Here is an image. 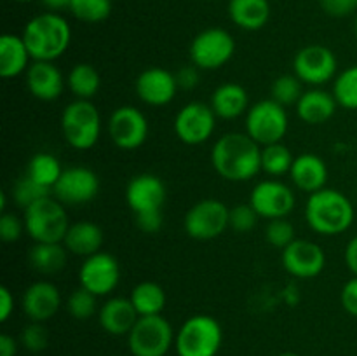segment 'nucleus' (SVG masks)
I'll list each match as a JSON object with an SVG mask.
<instances>
[{
	"label": "nucleus",
	"instance_id": "obj_1",
	"mask_svg": "<svg viewBox=\"0 0 357 356\" xmlns=\"http://www.w3.org/2000/svg\"><path fill=\"white\" fill-rule=\"evenodd\" d=\"M211 164L229 181H248L261 171V145L248 133H225L211 149Z\"/></svg>",
	"mask_w": 357,
	"mask_h": 356
},
{
	"label": "nucleus",
	"instance_id": "obj_2",
	"mask_svg": "<svg viewBox=\"0 0 357 356\" xmlns=\"http://www.w3.org/2000/svg\"><path fill=\"white\" fill-rule=\"evenodd\" d=\"M21 37L33 61H56L70 47L72 28L59 14L42 13L28 21Z\"/></svg>",
	"mask_w": 357,
	"mask_h": 356
},
{
	"label": "nucleus",
	"instance_id": "obj_3",
	"mask_svg": "<svg viewBox=\"0 0 357 356\" xmlns=\"http://www.w3.org/2000/svg\"><path fill=\"white\" fill-rule=\"evenodd\" d=\"M354 206L344 192L337 188H321L309 195L305 220L314 232L321 236H338L351 229L354 222Z\"/></svg>",
	"mask_w": 357,
	"mask_h": 356
},
{
	"label": "nucleus",
	"instance_id": "obj_4",
	"mask_svg": "<svg viewBox=\"0 0 357 356\" xmlns=\"http://www.w3.org/2000/svg\"><path fill=\"white\" fill-rule=\"evenodd\" d=\"M24 229L35 243H63L70 227L66 206L54 195L40 199L24 209Z\"/></svg>",
	"mask_w": 357,
	"mask_h": 356
},
{
	"label": "nucleus",
	"instance_id": "obj_5",
	"mask_svg": "<svg viewBox=\"0 0 357 356\" xmlns=\"http://www.w3.org/2000/svg\"><path fill=\"white\" fill-rule=\"evenodd\" d=\"M223 342L218 320L208 314H195L185 320L174 337L178 356H216Z\"/></svg>",
	"mask_w": 357,
	"mask_h": 356
},
{
	"label": "nucleus",
	"instance_id": "obj_6",
	"mask_svg": "<svg viewBox=\"0 0 357 356\" xmlns=\"http://www.w3.org/2000/svg\"><path fill=\"white\" fill-rule=\"evenodd\" d=\"M61 131L75 150H89L101 135V115L91 100H73L61 114Z\"/></svg>",
	"mask_w": 357,
	"mask_h": 356
},
{
	"label": "nucleus",
	"instance_id": "obj_7",
	"mask_svg": "<svg viewBox=\"0 0 357 356\" xmlns=\"http://www.w3.org/2000/svg\"><path fill=\"white\" fill-rule=\"evenodd\" d=\"M246 133L261 147L282 142L288 133L289 119L288 112L282 105L268 100H260L250 107L246 112Z\"/></svg>",
	"mask_w": 357,
	"mask_h": 356
},
{
	"label": "nucleus",
	"instance_id": "obj_8",
	"mask_svg": "<svg viewBox=\"0 0 357 356\" xmlns=\"http://www.w3.org/2000/svg\"><path fill=\"white\" fill-rule=\"evenodd\" d=\"M176 332L162 314L139 316L128 335L132 356H166L174 348Z\"/></svg>",
	"mask_w": 357,
	"mask_h": 356
},
{
	"label": "nucleus",
	"instance_id": "obj_9",
	"mask_svg": "<svg viewBox=\"0 0 357 356\" xmlns=\"http://www.w3.org/2000/svg\"><path fill=\"white\" fill-rule=\"evenodd\" d=\"M188 52L192 65L199 70H218L232 59L236 52V40L223 28H206L195 35Z\"/></svg>",
	"mask_w": 357,
	"mask_h": 356
},
{
	"label": "nucleus",
	"instance_id": "obj_10",
	"mask_svg": "<svg viewBox=\"0 0 357 356\" xmlns=\"http://www.w3.org/2000/svg\"><path fill=\"white\" fill-rule=\"evenodd\" d=\"M230 208L218 199H202L190 206L183 220L185 232L197 241H211L229 229Z\"/></svg>",
	"mask_w": 357,
	"mask_h": 356
},
{
	"label": "nucleus",
	"instance_id": "obj_11",
	"mask_svg": "<svg viewBox=\"0 0 357 356\" xmlns=\"http://www.w3.org/2000/svg\"><path fill=\"white\" fill-rule=\"evenodd\" d=\"M338 61L330 47L321 44H310L300 49L293 58V72L309 86H323L337 77Z\"/></svg>",
	"mask_w": 357,
	"mask_h": 356
},
{
	"label": "nucleus",
	"instance_id": "obj_12",
	"mask_svg": "<svg viewBox=\"0 0 357 356\" xmlns=\"http://www.w3.org/2000/svg\"><path fill=\"white\" fill-rule=\"evenodd\" d=\"M216 114L211 105L202 101H190L174 117V135L187 145H202L213 136L216 129Z\"/></svg>",
	"mask_w": 357,
	"mask_h": 356
},
{
	"label": "nucleus",
	"instance_id": "obj_13",
	"mask_svg": "<svg viewBox=\"0 0 357 356\" xmlns=\"http://www.w3.org/2000/svg\"><path fill=\"white\" fill-rule=\"evenodd\" d=\"M108 135L119 149L136 150L149 138V121L139 108L122 105L108 119Z\"/></svg>",
	"mask_w": 357,
	"mask_h": 356
},
{
	"label": "nucleus",
	"instance_id": "obj_14",
	"mask_svg": "<svg viewBox=\"0 0 357 356\" xmlns=\"http://www.w3.org/2000/svg\"><path fill=\"white\" fill-rule=\"evenodd\" d=\"M295 192L291 187L274 178L258 181L250 195V205L255 212L260 215V218L267 220L286 218L295 208Z\"/></svg>",
	"mask_w": 357,
	"mask_h": 356
},
{
	"label": "nucleus",
	"instance_id": "obj_15",
	"mask_svg": "<svg viewBox=\"0 0 357 356\" xmlns=\"http://www.w3.org/2000/svg\"><path fill=\"white\" fill-rule=\"evenodd\" d=\"M100 192V178L86 166H72L63 170L52 188V195L65 206H80L93 201Z\"/></svg>",
	"mask_w": 357,
	"mask_h": 356
},
{
	"label": "nucleus",
	"instance_id": "obj_16",
	"mask_svg": "<svg viewBox=\"0 0 357 356\" xmlns=\"http://www.w3.org/2000/svg\"><path fill=\"white\" fill-rule=\"evenodd\" d=\"M121 281V265L114 255L98 251L84 258L79 267V283L94 295H110Z\"/></svg>",
	"mask_w": 357,
	"mask_h": 356
},
{
	"label": "nucleus",
	"instance_id": "obj_17",
	"mask_svg": "<svg viewBox=\"0 0 357 356\" xmlns=\"http://www.w3.org/2000/svg\"><path fill=\"white\" fill-rule=\"evenodd\" d=\"M282 265L289 274L298 279L316 278L324 271L326 253L314 241L296 237L282 250Z\"/></svg>",
	"mask_w": 357,
	"mask_h": 356
},
{
	"label": "nucleus",
	"instance_id": "obj_18",
	"mask_svg": "<svg viewBox=\"0 0 357 356\" xmlns=\"http://www.w3.org/2000/svg\"><path fill=\"white\" fill-rule=\"evenodd\" d=\"M135 89L143 103L150 107H164L174 100L180 87L174 73L160 66H150L139 73L135 82Z\"/></svg>",
	"mask_w": 357,
	"mask_h": 356
},
{
	"label": "nucleus",
	"instance_id": "obj_19",
	"mask_svg": "<svg viewBox=\"0 0 357 356\" xmlns=\"http://www.w3.org/2000/svg\"><path fill=\"white\" fill-rule=\"evenodd\" d=\"M61 293L51 281H35L28 286L21 297V307L30 321L45 323L51 320L61 307Z\"/></svg>",
	"mask_w": 357,
	"mask_h": 356
},
{
	"label": "nucleus",
	"instance_id": "obj_20",
	"mask_svg": "<svg viewBox=\"0 0 357 356\" xmlns=\"http://www.w3.org/2000/svg\"><path fill=\"white\" fill-rule=\"evenodd\" d=\"M166 198V185L157 175L152 173L136 175L129 180L128 187H126V201H128L132 213L162 209Z\"/></svg>",
	"mask_w": 357,
	"mask_h": 356
},
{
	"label": "nucleus",
	"instance_id": "obj_21",
	"mask_svg": "<svg viewBox=\"0 0 357 356\" xmlns=\"http://www.w3.org/2000/svg\"><path fill=\"white\" fill-rule=\"evenodd\" d=\"M24 77L28 91L40 101L58 100L66 86V79L54 61H33Z\"/></svg>",
	"mask_w": 357,
	"mask_h": 356
},
{
	"label": "nucleus",
	"instance_id": "obj_22",
	"mask_svg": "<svg viewBox=\"0 0 357 356\" xmlns=\"http://www.w3.org/2000/svg\"><path fill=\"white\" fill-rule=\"evenodd\" d=\"M138 318V311L135 309L129 297L128 299L126 297H112L98 311V320H100L101 328L107 334L115 335V337L129 335Z\"/></svg>",
	"mask_w": 357,
	"mask_h": 356
},
{
	"label": "nucleus",
	"instance_id": "obj_23",
	"mask_svg": "<svg viewBox=\"0 0 357 356\" xmlns=\"http://www.w3.org/2000/svg\"><path fill=\"white\" fill-rule=\"evenodd\" d=\"M289 178L298 191L309 192L310 195L326 187L328 166L316 154H302L293 161Z\"/></svg>",
	"mask_w": 357,
	"mask_h": 356
},
{
	"label": "nucleus",
	"instance_id": "obj_24",
	"mask_svg": "<svg viewBox=\"0 0 357 356\" xmlns=\"http://www.w3.org/2000/svg\"><path fill=\"white\" fill-rule=\"evenodd\" d=\"M338 103L333 93L314 87V89L303 91L302 98L296 103V115L300 121L310 126H319L330 121L337 112Z\"/></svg>",
	"mask_w": 357,
	"mask_h": 356
},
{
	"label": "nucleus",
	"instance_id": "obj_25",
	"mask_svg": "<svg viewBox=\"0 0 357 356\" xmlns=\"http://www.w3.org/2000/svg\"><path fill=\"white\" fill-rule=\"evenodd\" d=\"M63 244L68 250V253L77 257H91V255L101 251L103 244V230L98 223L91 220H79V222L70 223Z\"/></svg>",
	"mask_w": 357,
	"mask_h": 356
},
{
	"label": "nucleus",
	"instance_id": "obj_26",
	"mask_svg": "<svg viewBox=\"0 0 357 356\" xmlns=\"http://www.w3.org/2000/svg\"><path fill=\"white\" fill-rule=\"evenodd\" d=\"M211 108L216 117L237 119L250 110V94L237 82L220 84L211 96Z\"/></svg>",
	"mask_w": 357,
	"mask_h": 356
},
{
	"label": "nucleus",
	"instance_id": "obj_27",
	"mask_svg": "<svg viewBox=\"0 0 357 356\" xmlns=\"http://www.w3.org/2000/svg\"><path fill=\"white\" fill-rule=\"evenodd\" d=\"M30 59V51L23 37L14 34L0 37V75L3 79H14L21 73H26Z\"/></svg>",
	"mask_w": 357,
	"mask_h": 356
},
{
	"label": "nucleus",
	"instance_id": "obj_28",
	"mask_svg": "<svg viewBox=\"0 0 357 356\" xmlns=\"http://www.w3.org/2000/svg\"><path fill=\"white\" fill-rule=\"evenodd\" d=\"M229 16L241 30H261L271 17V3L268 0H230Z\"/></svg>",
	"mask_w": 357,
	"mask_h": 356
},
{
	"label": "nucleus",
	"instance_id": "obj_29",
	"mask_svg": "<svg viewBox=\"0 0 357 356\" xmlns=\"http://www.w3.org/2000/svg\"><path fill=\"white\" fill-rule=\"evenodd\" d=\"M68 250L63 243H35L28 253L31 267L44 276L58 274L65 269Z\"/></svg>",
	"mask_w": 357,
	"mask_h": 356
},
{
	"label": "nucleus",
	"instance_id": "obj_30",
	"mask_svg": "<svg viewBox=\"0 0 357 356\" xmlns=\"http://www.w3.org/2000/svg\"><path fill=\"white\" fill-rule=\"evenodd\" d=\"M66 87L75 100H93L101 87V75L91 63H77L66 75Z\"/></svg>",
	"mask_w": 357,
	"mask_h": 356
},
{
	"label": "nucleus",
	"instance_id": "obj_31",
	"mask_svg": "<svg viewBox=\"0 0 357 356\" xmlns=\"http://www.w3.org/2000/svg\"><path fill=\"white\" fill-rule=\"evenodd\" d=\"M132 306L138 311L139 316H155L162 314L166 307L167 297L162 286L155 281H142L132 288L131 295Z\"/></svg>",
	"mask_w": 357,
	"mask_h": 356
},
{
	"label": "nucleus",
	"instance_id": "obj_32",
	"mask_svg": "<svg viewBox=\"0 0 357 356\" xmlns=\"http://www.w3.org/2000/svg\"><path fill=\"white\" fill-rule=\"evenodd\" d=\"M61 173V163H59L58 157L49 152H38L28 161L26 177H30L31 180L40 184L42 187L49 188V191L54 188L56 181L59 180Z\"/></svg>",
	"mask_w": 357,
	"mask_h": 356
},
{
	"label": "nucleus",
	"instance_id": "obj_33",
	"mask_svg": "<svg viewBox=\"0 0 357 356\" xmlns=\"http://www.w3.org/2000/svg\"><path fill=\"white\" fill-rule=\"evenodd\" d=\"M293 161H295V157H293L291 150L282 142L261 147V171H265L268 177L289 175Z\"/></svg>",
	"mask_w": 357,
	"mask_h": 356
},
{
	"label": "nucleus",
	"instance_id": "obj_34",
	"mask_svg": "<svg viewBox=\"0 0 357 356\" xmlns=\"http://www.w3.org/2000/svg\"><path fill=\"white\" fill-rule=\"evenodd\" d=\"M333 96L338 107L357 110V65L349 66L335 77Z\"/></svg>",
	"mask_w": 357,
	"mask_h": 356
},
{
	"label": "nucleus",
	"instance_id": "obj_35",
	"mask_svg": "<svg viewBox=\"0 0 357 356\" xmlns=\"http://www.w3.org/2000/svg\"><path fill=\"white\" fill-rule=\"evenodd\" d=\"M302 80L295 75V73H284V75L278 77L272 82L271 94L272 100L278 101L282 107H289V105H296L302 98Z\"/></svg>",
	"mask_w": 357,
	"mask_h": 356
},
{
	"label": "nucleus",
	"instance_id": "obj_36",
	"mask_svg": "<svg viewBox=\"0 0 357 356\" xmlns=\"http://www.w3.org/2000/svg\"><path fill=\"white\" fill-rule=\"evenodd\" d=\"M70 10L84 23H101L112 14V0H72Z\"/></svg>",
	"mask_w": 357,
	"mask_h": 356
},
{
	"label": "nucleus",
	"instance_id": "obj_37",
	"mask_svg": "<svg viewBox=\"0 0 357 356\" xmlns=\"http://www.w3.org/2000/svg\"><path fill=\"white\" fill-rule=\"evenodd\" d=\"M66 311L75 320H89L98 313V295H94L84 286H79L66 299Z\"/></svg>",
	"mask_w": 357,
	"mask_h": 356
},
{
	"label": "nucleus",
	"instance_id": "obj_38",
	"mask_svg": "<svg viewBox=\"0 0 357 356\" xmlns=\"http://www.w3.org/2000/svg\"><path fill=\"white\" fill-rule=\"evenodd\" d=\"M13 195L16 205H20L21 208L26 209L28 206H31L33 202L40 201V199L47 198V195H52V191L42 187L40 184H37V181L31 180L30 177L24 175V177H21L20 180L14 184Z\"/></svg>",
	"mask_w": 357,
	"mask_h": 356
},
{
	"label": "nucleus",
	"instance_id": "obj_39",
	"mask_svg": "<svg viewBox=\"0 0 357 356\" xmlns=\"http://www.w3.org/2000/svg\"><path fill=\"white\" fill-rule=\"evenodd\" d=\"M265 237L274 248L284 250L288 244H291L296 239L295 227L288 218H274L267 223L265 229Z\"/></svg>",
	"mask_w": 357,
	"mask_h": 356
},
{
	"label": "nucleus",
	"instance_id": "obj_40",
	"mask_svg": "<svg viewBox=\"0 0 357 356\" xmlns=\"http://www.w3.org/2000/svg\"><path fill=\"white\" fill-rule=\"evenodd\" d=\"M258 218H260V215L255 212V208L250 202L248 205H237L230 208L229 225L236 232H250L251 229L257 227Z\"/></svg>",
	"mask_w": 357,
	"mask_h": 356
},
{
	"label": "nucleus",
	"instance_id": "obj_41",
	"mask_svg": "<svg viewBox=\"0 0 357 356\" xmlns=\"http://www.w3.org/2000/svg\"><path fill=\"white\" fill-rule=\"evenodd\" d=\"M21 346L28 349L30 353H40L42 349L47 348L49 335L45 330L44 323H37V321H30V325L23 328L20 337Z\"/></svg>",
	"mask_w": 357,
	"mask_h": 356
},
{
	"label": "nucleus",
	"instance_id": "obj_42",
	"mask_svg": "<svg viewBox=\"0 0 357 356\" xmlns=\"http://www.w3.org/2000/svg\"><path fill=\"white\" fill-rule=\"evenodd\" d=\"M23 232H26V229H24V220L17 218L14 213L3 212L0 215V237H2V241L14 243V241H17L23 236Z\"/></svg>",
	"mask_w": 357,
	"mask_h": 356
},
{
	"label": "nucleus",
	"instance_id": "obj_43",
	"mask_svg": "<svg viewBox=\"0 0 357 356\" xmlns=\"http://www.w3.org/2000/svg\"><path fill=\"white\" fill-rule=\"evenodd\" d=\"M135 222L142 232L145 234H157L162 229L164 216L162 209H149V212L135 213Z\"/></svg>",
	"mask_w": 357,
	"mask_h": 356
},
{
	"label": "nucleus",
	"instance_id": "obj_44",
	"mask_svg": "<svg viewBox=\"0 0 357 356\" xmlns=\"http://www.w3.org/2000/svg\"><path fill=\"white\" fill-rule=\"evenodd\" d=\"M319 6L328 16L347 17L357 10V0H319Z\"/></svg>",
	"mask_w": 357,
	"mask_h": 356
},
{
	"label": "nucleus",
	"instance_id": "obj_45",
	"mask_svg": "<svg viewBox=\"0 0 357 356\" xmlns=\"http://www.w3.org/2000/svg\"><path fill=\"white\" fill-rule=\"evenodd\" d=\"M340 302L342 307L345 309V313L357 318V276L349 279L344 285L340 293Z\"/></svg>",
	"mask_w": 357,
	"mask_h": 356
},
{
	"label": "nucleus",
	"instance_id": "obj_46",
	"mask_svg": "<svg viewBox=\"0 0 357 356\" xmlns=\"http://www.w3.org/2000/svg\"><path fill=\"white\" fill-rule=\"evenodd\" d=\"M174 75H176V82L180 89H194L199 84V68L195 65H192V63L178 70Z\"/></svg>",
	"mask_w": 357,
	"mask_h": 356
},
{
	"label": "nucleus",
	"instance_id": "obj_47",
	"mask_svg": "<svg viewBox=\"0 0 357 356\" xmlns=\"http://www.w3.org/2000/svg\"><path fill=\"white\" fill-rule=\"evenodd\" d=\"M14 295L7 286H0V321L6 323L14 311Z\"/></svg>",
	"mask_w": 357,
	"mask_h": 356
},
{
	"label": "nucleus",
	"instance_id": "obj_48",
	"mask_svg": "<svg viewBox=\"0 0 357 356\" xmlns=\"http://www.w3.org/2000/svg\"><path fill=\"white\" fill-rule=\"evenodd\" d=\"M344 258L349 271H351L354 276H357V236L352 237V239L347 243V246H345Z\"/></svg>",
	"mask_w": 357,
	"mask_h": 356
},
{
	"label": "nucleus",
	"instance_id": "obj_49",
	"mask_svg": "<svg viewBox=\"0 0 357 356\" xmlns=\"http://www.w3.org/2000/svg\"><path fill=\"white\" fill-rule=\"evenodd\" d=\"M17 353V342L16 339L10 335L2 334L0 335V356H16Z\"/></svg>",
	"mask_w": 357,
	"mask_h": 356
},
{
	"label": "nucleus",
	"instance_id": "obj_50",
	"mask_svg": "<svg viewBox=\"0 0 357 356\" xmlns=\"http://www.w3.org/2000/svg\"><path fill=\"white\" fill-rule=\"evenodd\" d=\"M42 2H44L51 10H59V9H66V7L70 9L72 0H42Z\"/></svg>",
	"mask_w": 357,
	"mask_h": 356
},
{
	"label": "nucleus",
	"instance_id": "obj_51",
	"mask_svg": "<svg viewBox=\"0 0 357 356\" xmlns=\"http://www.w3.org/2000/svg\"><path fill=\"white\" fill-rule=\"evenodd\" d=\"M279 356H300V355H296V353H282V355Z\"/></svg>",
	"mask_w": 357,
	"mask_h": 356
},
{
	"label": "nucleus",
	"instance_id": "obj_52",
	"mask_svg": "<svg viewBox=\"0 0 357 356\" xmlns=\"http://www.w3.org/2000/svg\"><path fill=\"white\" fill-rule=\"evenodd\" d=\"M354 34H356V38H357V16H356V21H354Z\"/></svg>",
	"mask_w": 357,
	"mask_h": 356
},
{
	"label": "nucleus",
	"instance_id": "obj_53",
	"mask_svg": "<svg viewBox=\"0 0 357 356\" xmlns=\"http://www.w3.org/2000/svg\"><path fill=\"white\" fill-rule=\"evenodd\" d=\"M14 2H30V0H14Z\"/></svg>",
	"mask_w": 357,
	"mask_h": 356
}]
</instances>
